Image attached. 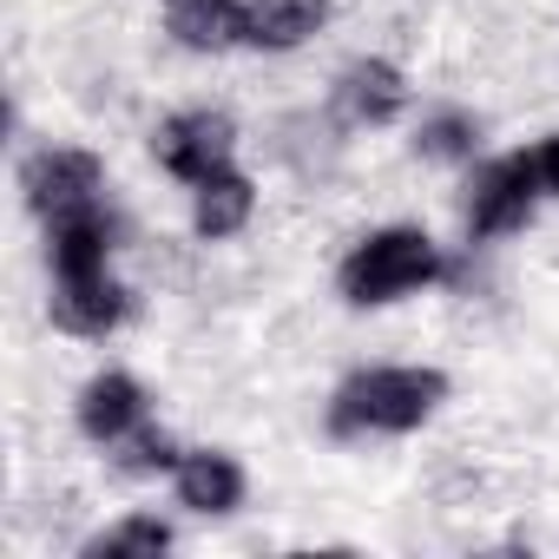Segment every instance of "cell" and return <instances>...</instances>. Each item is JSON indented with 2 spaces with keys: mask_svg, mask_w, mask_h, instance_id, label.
<instances>
[{
  "mask_svg": "<svg viewBox=\"0 0 559 559\" xmlns=\"http://www.w3.org/2000/svg\"><path fill=\"white\" fill-rule=\"evenodd\" d=\"M448 395L441 369H362L336 389L330 428L336 435H408L421 428Z\"/></svg>",
  "mask_w": 559,
  "mask_h": 559,
  "instance_id": "obj_1",
  "label": "cell"
},
{
  "mask_svg": "<svg viewBox=\"0 0 559 559\" xmlns=\"http://www.w3.org/2000/svg\"><path fill=\"white\" fill-rule=\"evenodd\" d=\"M435 276H441L435 237L415 230V224H389V230H376V237H362L349 250V263H343V297L356 310H376V304H395V297L435 284Z\"/></svg>",
  "mask_w": 559,
  "mask_h": 559,
  "instance_id": "obj_2",
  "label": "cell"
},
{
  "mask_svg": "<svg viewBox=\"0 0 559 559\" xmlns=\"http://www.w3.org/2000/svg\"><path fill=\"white\" fill-rule=\"evenodd\" d=\"M152 152H158V165H165L171 178H185V185H204V178L230 171L237 126H230L224 112H178V119H165V126H158Z\"/></svg>",
  "mask_w": 559,
  "mask_h": 559,
  "instance_id": "obj_3",
  "label": "cell"
},
{
  "mask_svg": "<svg viewBox=\"0 0 559 559\" xmlns=\"http://www.w3.org/2000/svg\"><path fill=\"white\" fill-rule=\"evenodd\" d=\"M546 191H539V171H533V152H513V158H500V165H487L480 178H474V204H467V224H474V237H500V230H520L526 217H533V204H539Z\"/></svg>",
  "mask_w": 559,
  "mask_h": 559,
  "instance_id": "obj_4",
  "label": "cell"
},
{
  "mask_svg": "<svg viewBox=\"0 0 559 559\" xmlns=\"http://www.w3.org/2000/svg\"><path fill=\"white\" fill-rule=\"evenodd\" d=\"M21 191H27V204L53 224V217H67V211H86V204H99V158L93 152H34L27 158V171H21Z\"/></svg>",
  "mask_w": 559,
  "mask_h": 559,
  "instance_id": "obj_5",
  "label": "cell"
},
{
  "mask_svg": "<svg viewBox=\"0 0 559 559\" xmlns=\"http://www.w3.org/2000/svg\"><path fill=\"white\" fill-rule=\"evenodd\" d=\"M53 323L73 330V336H106L126 323V290L112 284V276H60L53 284Z\"/></svg>",
  "mask_w": 559,
  "mask_h": 559,
  "instance_id": "obj_6",
  "label": "cell"
},
{
  "mask_svg": "<svg viewBox=\"0 0 559 559\" xmlns=\"http://www.w3.org/2000/svg\"><path fill=\"white\" fill-rule=\"evenodd\" d=\"M139 421H145V389H139L132 376L106 369V376H93V382L80 389V428H86L93 441L119 448V441H126Z\"/></svg>",
  "mask_w": 559,
  "mask_h": 559,
  "instance_id": "obj_7",
  "label": "cell"
},
{
  "mask_svg": "<svg viewBox=\"0 0 559 559\" xmlns=\"http://www.w3.org/2000/svg\"><path fill=\"white\" fill-rule=\"evenodd\" d=\"M47 250H53V276H99L106 250H112V217L99 204L67 211L47 224Z\"/></svg>",
  "mask_w": 559,
  "mask_h": 559,
  "instance_id": "obj_8",
  "label": "cell"
},
{
  "mask_svg": "<svg viewBox=\"0 0 559 559\" xmlns=\"http://www.w3.org/2000/svg\"><path fill=\"white\" fill-rule=\"evenodd\" d=\"M330 21V0H250L243 8V47L290 53Z\"/></svg>",
  "mask_w": 559,
  "mask_h": 559,
  "instance_id": "obj_9",
  "label": "cell"
},
{
  "mask_svg": "<svg viewBox=\"0 0 559 559\" xmlns=\"http://www.w3.org/2000/svg\"><path fill=\"white\" fill-rule=\"evenodd\" d=\"M336 99H343V112H349L356 126H389V119H402V106H408V80H402L389 60H356V67L336 80Z\"/></svg>",
  "mask_w": 559,
  "mask_h": 559,
  "instance_id": "obj_10",
  "label": "cell"
},
{
  "mask_svg": "<svg viewBox=\"0 0 559 559\" xmlns=\"http://www.w3.org/2000/svg\"><path fill=\"white\" fill-rule=\"evenodd\" d=\"M171 474H178V507L191 513H230L243 500V467L230 454H185Z\"/></svg>",
  "mask_w": 559,
  "mask_h": 559,
  "instance_id": "obj_11",
  "label": "cell"
},
{
  "mask_svg": "<svg viewBox=\"0 0 559 559\" xmlns=\"http://www.w3.org/2000/svg\"><path fill=\"white\" fill-rule=\"evenodd\" d=\"M165 21L185 47L224 53L243 40V0H165Z\"/></svg>",
  "mask_w": 559,
  "mask_h": 559,
  "instance_id": "obj_12",
  "label": "cell"
},
{
  "mask_svg": "<svg viewBox=\"0 0 559 559\" xmlns=\"http://www.w3.org/2000/svg\"><path fill=\"white\" fill-rule=\"evenodd\" d=\"M198 198H191V224H198V237H237L243 224H250V178L243 171H217V178H204V185H191Z\"/></svg>",
  "mask_w": 559,
  "mask_h": 559,
  "instance_id": "obj_13",
  "label": "cell"
},
{
  "mask_svg": "<svg viewBox=\"0 0 559 559\" xmlns=\"http://www.w3.org/2000/svg\"><path fill=\"white\" fill-rule=\"evenodd\" d=\"M165 546H171V526L139 513V520H119V526H106V533H99L86 552H93V559H126V552H145V559H158Z\"/></svg>",
  "mask_w": 559,
  "mask_h": 559,
  "instance_id": "obj_14",
  "label": "cell"
},
{
  "mask_svg": "<svg viewBox=\"0 0 559 559\" xmlns=\"http://www.w3.org/2000/svg\"><path fill=\"white\" fill-rule=\"evenodd\" d=\"M474 139H480V132H474L467 112H435V119L421 126V152H428V158H467Z\"/></svg>",
  "mask_w": 559,
  "mask_h": 559,
  "instance_id": "obj_15",
  "label": "cell"
},
{
  "mask_svg": "<svg viewBox=\"0 0 559 559\" xmlns=\"http://www.w3.org/2000/svg\"><path fill=\"white\" fill-rule=\"evenodd\" d=\"M119 467H132V474H165V467H178V448L158 435V428H132L126 441H119Z\"/></svg>",
  "mask_w": 559,
  "mask_h": 559,
  "instance_id": "obj_16",
  "label": "cell"
},
{
  "mask_svg": "<svg viewBox=\"0 0 559 559\" xmlns=\"http://www.w3.org/2000/svg\"><path fill=\"white\" fill-rule=\"evenodd\" d=\"M533 171H539V191L559 198V139H539L533 145Z\"/></svg>",
  "mask_w": 559,
  "mask_h": 559,
  "instance_id": "obj_17",
  "label": "cell"
}]
</instances>
